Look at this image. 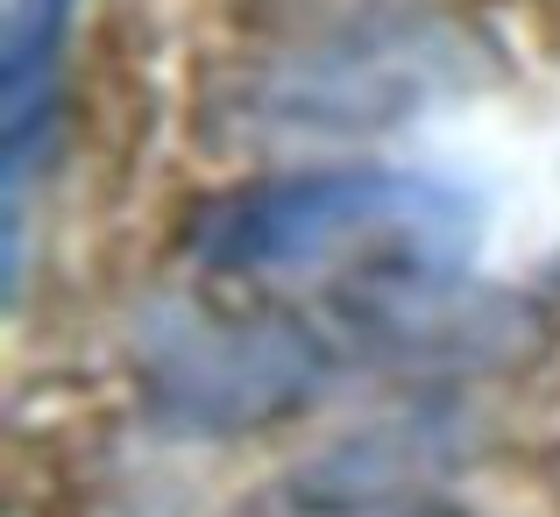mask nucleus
<instances>
[{"label": "nucleus", "instance_id": "7ed1b4c3", "mask_svg": "<svg viewBox=\"0 0 560 517\" xmlns=\"http://www.w3.org/2000/svg\"><path fill=\"white\" fill-rule=\"evenodd\" d=\"M440 79H447V50L425 28L370 22L284 50L242 93V107L262 136L334 142V136H376V128L419 114L440 93Z\"/></svg>", "mask_w": 560, "mask_h": 517}, {"label": "nucleus", "instance_id": "f03ea898", "mask_svg": "<svg viewBox=\"0 0 560 517\" xmlns=\"http://www.w3.org/2000/svg\"><path fill=\"white\" fill-rule=\"evenodd\" d=\"M142 383L191 433H248L327 383V348L270 313H164L142 333Z\"/></svg>", "mask_w": 560, "mask_h": 517}, {"label": "nucleus", "instance_id": "f257e3e1", "mask_svg": "<svg viewBox=\"0 0 560 517\" xmlns=\"http://www.w3.org/2000/svg\"><path fill=\"white\" fill-rule=\"evenodd\" d=\"M476 248L468 191L390 164L291 171L242 185L191 220V262L228 284H376L419 291Z\"/></svg>", "mask_w": 560, "mask_h": 517}, {"label": "nucleus", "instance_id": "20e7f679", "mask_svg": "<svg viewBox=\"0 0 560 517\" xmlns=\"http://www.w3.org/2000/svg\"><path fill=\"white\" fill-rule=\"evenodd\" d=\"M71 14L79 0H8V43H0V164H8V291L22 277V213L28 177L57 121V71H65Z\"/></svg>", "mask_w": 560, "mask_h": 517}]
</instances>
